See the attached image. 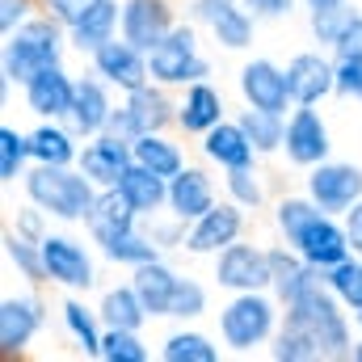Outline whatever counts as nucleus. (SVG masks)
I'll return each instance as SVG.
<instances>
[{"mask_svg":"<svg viewBox=\"0 0 362 362\" xmlns=\"http://www.w3.org/2000/svg\"><path fill=\"white\" fill-rule=\"evenodd\" d=\"M286 245H291L308 266H316L320 274H329L337 262H346V257L354 253L346 219H341V215H329V211H320V206L286 236Z\"/></svg>","mask_w":362,"mask_h":362,"instance_id":"nucleus-8","label":"nucleus"},{"mask_svg":"<svg viewBox=\"0 0 362 362\" xmlns=\"http://www.w3.org/2000/svg\"><path fill=\"white\" fill-rule=\"evenodd\" d=\"M236 97L240 105L270 110V114H291L295 97L286 85V64H274L270 55H253L236 68Z\"/></svg>","mask_w":362,"mask_h":362,"instance_id":"nucleus-13","label":"nucleus"},{"mask_svg":"<svg viewBox=\"0 0 362 362\" xmlns=\"http://www.w3.org/2000/svg\"><path fill=\"white\" fill-rule=\"evenodd\" d=\"M131 148H135V160H139V165H148V169H152V173H160V177H177L181 169L189 165L185 144H181L173 131L139 135V139H131Z\"/></svg>","mask_w":362,"mask_h":362,"instance_id":"nucleus-34","label":"nucleus"},{"mask_svg":"<svg viewBox=\"0 0 362 362\" xmlns=\"http://www.w3.org/2000/svg\"><path fill=\"white\" fill-rule=\"evenodd\" d=\"M30 165H34L30 131H21L13 122H0V185H21Z\"/></svg>","mask_w":362,"mask_h":362,"instance_id":"nucleus-39","label":"nucleus"},{"mask_svg":"<svg viewBox=\"0 0 362 362\" xmlns=\"http://www.w3.org/2000/svg\"><path fill=\"white\" fill-rule=\"evenodd\" d=\"M85 139L72 131L68 118H34L30 127V152L34 165H76Z\"/></svg>","mask_w":362,"mask_h":362,"instance_id":"nucleus-28","label":"nucleus"},{"mask_svg":"<svg viewBox=\"0 0 362 362\" xmlns=\"http://www.w3.org/2000/svg\"><path fill=\"white\" fill-rule=\"evenodd\" d=\"M358 13H362V8L354 4V0H341V4H325V8H308V38H312L316 47L333 51Z\"/></svg>","mask_w":362,"mask_h":362,"instance_id":"nucleus-37","label":"nucleus"},{"mask_svg":"<svg viewBox=\"0 0 362 362\" xmlns=\"http://www.w3.org/2000/svg\"><path fill=\"white\" fill-rule=\"evenodd\" d=\"M118 97H122V93L114 89V85H105L93 68L89 72H81V76H76L72 110H68L72 131H76L81 139H93V135L110 131V118H114V110H118Z\"/></svg>","mask_w":362,"mask_h":362,"instance_id":"nucleus-18","label":"nucleus"},{"mask_svg":"<svg viewBox=\"0 0 362 362\" xmlns=\"http://www.w3.org/2000/svg\"><path fill=\"white\" fill-rule=\"evenodd\" d=\"M97 312H101L105 329H139V333H144V325L152 320L131 278H127V282H114V286H105V291L97 295Z\"/></svg>","mask_w":362,"mask_h":362,"instance_id":"nucleus-33","label":"nucleus"},{"mask_svg":"<svg viewBox=\"0 0 362 362\" xmlns=\"http://www.w3.org/2000/svg\"><path fill=\"white\" fill-rule=\"evenodd\" d=\"M85 4H89V0H42V8H47L51 17H59L64 25H68V21H72V17H76Z\"/></svg>","mask_w":362,"mask_h":362,"instance_id":"nucleus-51","label":"nucleus"},{"mask_svg":"<svg viewBox=\"0 0 362 362\" xmlns=\"http://www.w3.org/2000/svg\"><path fill=\"white\" fill-rule=\"evenodd\" d=\"M173 25H177V4L173 0H122L118 34L127 42H135L139 51H152L156 42H165Z\"/></svg>","mask_w":362,"mask_h":362,"instance_id":"nucleus-22","label":"nucleus"},{"mask_svg":"<svg viewBox=\"0 0 362 362\" xmlns=\"http://www.w3.org/2000/svg\"><path fill=\"white\" fill-rule=\"evenodd\" d=\"M325 286H329L350 312H362V253H350L346 262H337L333 270L325 274Z\"/></svg>","mask_w":362,"mask_h":362,"instance_id":"nucleus-42","label":"nucleus"},{"mask_svg":"<svg viewBox=\"0 0 362 362\" xmlns=\"http://www.w3.org/2000/svg\"><path fill=\"white\" fill-rule=\"evenodd\" d=\"M286 85L295 105H320L329 97H337V59L325 47H308L295 51L286 59Z\"/></svg>","mask_w":362,"mask_h":362,"instance_id":"nucleus-16","label":"nucleus"},{"mask_svg":"<svg viewBox=\"0 0 362 362\" xmlns=\"http://www.w3.org/2000/svg\"><path fill=\"white\" fill-rule=\"evenodd\" d=\"M303 194H308L320 211L346 215L354 202H362V165L329 156L325 165H316V169L303 173Z\"/></svg>","mask_w":362,"mask_h":362,"instance_id":"nucleus-14","label":"nucleus"},{"mask_svg":"<svg viewBox=\"0 0 362 362\" xmlns=\"http://www.w3.org/2000/svg\"><path fill=\"white\" fill-rule=\"evenodd\" d=\"M131 160H135L131 139H122V135H114V131H101V135L85 139L76 165L85 169V177H89L97 189H110V185H118V177L131 169Z\"/></svg>","mask_w":362,"mask_h":362,"instance_id":"nucleus-23","label":"nucleus"},{"mask_svg":"<svg viewBox=\"0 0 362 362\" xmlns=\"http://www.w3.org/2000/svg\"><path fill=\"white\" fill-rule=\"evenodd\" d=\"M337 97L362 105V59H337Z\"/></svg>","mask_w":362,"mask_h":362,"instance_id":"nucleus-48","label":"nucleus"},{"mask_svg":"<svg viewBox=\"0 0 362 362\" xmlns=\"http://www.w3.org/2000/svg\"><path fill=\"white\" fill-rule=\"evenodd\" d=\"M354 329H358V337H362V312H354Z\"/></svg>","mask_w":362,"mask_h":362,"instance_id":"nucleus-55","label":"nucleus"},{"mask_svg":"<svg viewBox=\"0 0 362 362\" xmlns=\"http://www.w3.org/2000/svg\"><path fill=\"white\" fill-rule=\"evenodd\" d=\"M89 68L105 81V85H114L118 93H135L139 85H148L152 81V64H148V51H139L135 42H127L122 34L118 38H110L105 47H97L89 55Z\"/></svg>","mask_w":362,"mask_h":362,"instance_id":"nucleus-17","label":"nucleus"},{"mask_svg":"<svg viewBox=\"0 0 362 362\" xmlns=\"http://www.w3.org/2000/svg\"><path fill=\"white\" fill-rule=\"evenodd\" d=\"M274 362H320L316 358V350H312V341L299 333V329H291V325H282L278 333H274L270 350H266Z\"/></svg>","mask_w":362,"mask_h":362,"instance_id":"nucleus-45","label":"nucleus"},{"mask_svg":"<svg viewBox=\"0 0 362 362\" xmlns=\"http://www.w3.org/2000/svg\"><path fill=\"white\" fill-rule=\"evenodd\" d=\"M152 346L144 341L139 329H105L101 341V362H148Z\"/></svg>","mask_w":362,"mask_h":362,"instance_id":"nucleus-43","label":"nucleus"},{"mask_svg":"<svg viewBox=\"0 0 362 362\" xmlns=\"http://www.w3.org/2000/svg\"><path fill=\"white\" fill-rule=\"evenodd\" d=\"M0 253H4V262H8V270H17V278H25V286H42V282H47L42 240H30V236H21L17 228H8L4 240H0Z\"/></svg>","mask_w":362,"mask_h":362,"instance_id":"nucleus-36","label":"nucleus"},{"mask_svg":"<svg viewBox=\"0 0 362 362\" xmlns=\"http://www.w3.org/2000/svg\"><path fill=\"white\" fill-rule=\"evenodd\" d=\"M245 228H249V211L236 206L232 198H219L206 215H198L185 232V257H215L219 249L245 240Z\"/></svg>","mask_w":362,"mask_h":362,"instance_id":"nucleus-15","label":"nucleus"},{"mask_svg":"<svg viewBox=\"0 0 362 362\" xmlns=\"http://www.w3.org/2000/svg\"><path fill=\"white\" fill-rule=\"evenodd\" d=\"M144 228H148V236L160 245V253H185V232H189V223L177 219L173 211H160V215L144 219Z\"/></svg>","mask_w":362,"mask_h":362,"instance_id":"nucleus-44","label":"nucleus"},{"mask_svg":"<svg viewBox=\"0 0 362 362\" xmlns=\"http://www.w3.org/2000/svg\"><path fill=\"white\" fill-rule=\"evenodd\" d=\"M223 118H228V97L215 81H194L177 89V131L185 139H202Z\"/></svg>","mask_w":362,"mask_h":362,"instance_id":"nucleus-21","label":"nucleus"},{"mask_svg":"<svg viewBox=\"0 0 362 362\" xmlns=\"http://www.w3.org/2000/svg\"><path fill=\"white\" fill-rule=\"evenodd\" d=\"M122 25V0H89L72 21H68V42L76 55L89 59L97 47H105L110 38H118Z\"/></svg>","mask_w":362,"mask_h":362,"instance_id":"nucleus-24","label":"nucleus"},{"mask_svg":"<svg viewBox=\"0 0 362 362\" xmlns=\"http://www.w3.org/2000/svg\"><path fill=\"white\" fill-rule=\"evenodd\" d=\"M17 93H21L25 114H34V118H68L72 97H76V72L68 64H55V68L30 76Z\"/></svg>","mask_w":362,"mask_h":362,"instance_id":"nucleus-20","label":"nucleus"},{"mask_svg":"<svg viewBox=\"0 0 362 362\" xmlns=\"http://www.w3.org/2000/svg\"><path fill=\"white\" fill-rule=\"evenodd\" d=\"M282 329V299L274 291H240V295H228L215 312V333L223 341L228 354H257V350H270L274 333Z\"/></svg>","mask_w":362,"mask_h":362,"instance_id":"nucleus-3","label":"nucleus"},{"mask_svg":"<svg viewBox=\"0 0 362 362\" xmlns=\"http://www.w3.org/2000/svg\"><path fill=\"white\" fill-rule=\"evenodd\" d=\"M341 219H346V228H350V245H354V253H362V202H354Z\"/></svg>","mask_w":362,"mask_h":362,"instance_id":"nucleus-52","label":"nucleus"},{"mask_svg":"<svg viewBox=\"0 0 362 362\" xmlns=\"http://www.w3.org/2000/svg\"><path fill=\"white\" fill-rule=\"evenodd\" d=\"M223 198H232V202L245 206L249 215L262 211V206L270 202V189H266L262 169L253 165V169H232V173H223Z\"/></svg>","mask_w":362,"mask_h":362,"instance_id":"nucleus-40","label":"nucleus"},{"mask_svg":"<svg viewBox=\"0 0 362 362\" xmlns=\"http://www.w3.org/2000/svg\"><path fill=\"white\" fill-rule=\"evenodd\" d=\"M97 257H101V262H110V266L135 270V266H144V262L160 257V245H156V240L148 236V228L139 223V228H131V232H122V236L101 240V245H97Z\"/></svg>","mask_w":362,"mask_h":362,"instance_id":"nucleus-35","label":"nucleus"},{"mask_svg":"<svg viewBox=\"0 0 362 362\" xmlns=\"http://www.w3.org/2000/svg\"><path fill=\"white\" fill-rule=\"evenodd\" d=\"M72 51L68 42V25L59 17H51L47 8L34 13L21 30L4 34V47H0V97H8L13 89H21L30 76L64 64V55Z\"/></svg>","mask_w":362,"mask_h":362,"instance_id":"nucleus-1","label":"nucleus"},{"mask_svg":"<svg viewBox=\"0 0 362 362\" xmlns=\"http://www.w3.org/2000/svg\"><path fill=\"white\" fill-rule=\"evenodd\" d=\"M47 303L38 299V291H17V295H4L0 299V358L13 362L21 358L47 329Z\"/></svg>","mask_w":362,"mask_h":362,"instance_id":"nucleus-11","label":"nucleus"},{"mask_svg":"<svg viewBox=\"0 0 362 362\" xmlns=\"http://www.w3.org/2000/svg\"><path fill=\"white\" fill-rule=\"evenodd\" d=\"M282 156L299 173H308V169H316V165H325L333 156V131H329V122H325V114L316 105H295L286 114Z\"/></svg>","mask_w":362,"mask_h":362,"instance_id":"nucleus-12","label":"nucleus"},{"mask_svg":"<svg viewBox=\"0 0 362 362\" xmlns=\"http://www.w3.org/2000/svg\"><path fill=\"white\" fill-rule=\"evenodd\" d=\"M97 245H85L81 236L72 232H51L42 240V262H47V282L68 291V295H85L97 286V257H93Z\"/></svg>","mask_w":362,"mask_h":362,"instance_id":"nucleus-9","label":"nucleus"},{"mask_svg":"<svg viewBox=\"0 0 362 362\" xmlns=\"http://www.w3.org/2000/svg\"><path fill=\"white\" fill-rule=\"evenodd\" d=\"M211 282L223 295L240 291H270V249L257 240H236L211 257Z\"/></svg>","mask_w":362,"mask_h":362,"instance_id":"nucleus-10","label":"nucleus"},{"mask_svg":"<svg viewBox=\"0 0 362 362\" xmlns=\"http://www.w3.org/2000/svg\"><path fill=\"white\" fill-rule=\"evenodd\" d=\"M59 325H64L68 341H72L85 358H101L105 320H101V312H97V308H89L81 295H68V299L59 303Z\"/></svg>","mask_w":362,"mask_h":362,"instance_id":"nucleus-31","label":"nucleus"},{"mask_svg":"<svg viewBox=\"0 0 362 362\" xmlns=\"http://www.w3.org/2000/svg\"><path fill=\"white\" fill-rule=\"evenodd\" d=\"M21 194L38 202L55 223H85L97 198V185L85 177L81 165H30L21 177Z\"/></svg>","mask_w":362,"mask_h":362,"instance_id":"nucleus-4","label":"nucleus"},{"mask_svg":"<svg viewBox=\"0 0 362 362\" xmlns=\"http://www.w3.org/2000/svg\"><path fill=\"white\" fill-rule=\"evenodd\" d=\"M333 55H337V59H362V13L350 21V30H346L341 42L333 47Z\"/></svg>","mask_w":362,"mask_h":362,"instance_id":"nucleus-50","label":"nucleus"},{"mask_svg":"<svg viewBox=\"0 0 362 362\" xmlns=\"http://www.w3.org/2000/svg\"><path fill=\"white\" fill-rule=\"evenodd\" d=\"M148 64H152V81L165 85V89H185L194 81H211V55L202 51V30L185 17L169 30L165 42H156L148 51Z\"/></svg>","mask_w":362,"mask_h":362,"instance_id":"nucleus-5","label":"nucleus"},{"mask_svg":"<svg viewBox=\"0 0 362 362\" xmlns=\"http://www.w3.org/2000/svg\"><path fill=\"white\" fill-rule=\"evenodd\" d=\"M198 156L219 169V173H232V169H253L262 160V152L253 148L249 131L240 127V118H223L219 127H211L202 139H198Z\"/></svg>","mask_w":362,"mask_h":362,"instance_id":"nucleus-19","label":"nucleus"},{"mask_svg":"<svg viewBox=\"0 0 362 362\" xmlns=\"http://www.w3.org/2000/svg\"><path fill=\"white\" fill-rule=\"evenodd\" d=\"M316 282H325V274L316 270V266H308L286 240L270 245V291L282 299V308L295 303L299 295H308Z\"/></svg>","mask_w":362,"mask_h":362,"instance_id":"nucleus-27","label":"nucleus"},{"mask_svg":"<svg viewBox=\"0 0 362 362\" xmlns=\"http://www.w3.org/2000/svg\"><path fill=\"white\" fill-rule=\"evenodd\" d=\"M228 354L219 333H202L198 325H177L156 341V358L160 362H219Z\"/></svg>","mask_w":362,"mask_h":362,"instance_id":"nucleus-29","label":"nucleus"},{"mask_svg":"<svg viewBox=\"0 0 362 362\" xmlns=\"http://www.w3.org/2000/svg\"><path fill=\"white\" fill-rule=\"evenodd\" d=\"M34 13H42V0H0V34L21 30Z\"/></svg>","mask_w":362,"mask_h":362,"instance_id":"nucleus-47","label":"nucleus"},{"mask_svg":"<svg viewBox=\"0 0 362 362\" xmlns=\"http://www.w3.org/2000/svg\"><path fill=\"white\" fill-rule=\"evenodd\" d=\"M325 4H341V0H303V8H325Z\"/></svg>","mask_w":362,"mask_h":362,"instance_id":"nucleus-53","label":"nucleus"},{"mask_svg":"<svg viewBox=\"0 0 362 362\" xmlns=\"http://www.w3.org/2000/svg\"><path fill=\"white\" fill-rule=\"evenodd\" d=\"M110 131L122 139H139L152 131H177V93L148 81L135 93L118 97V110L110 118Z\"/></svg>","mask_w":362,"mask_h":362,"instance_id":"nucleus-6","label":"nucleus"},{"mask_svg":"<svg viewBox=\"0 0 362 362\" xmlns=\"http://www.w3.org/2000/svg\"><path fill=\"white\" fill-rule=\"evenodd\" d=\"M114 189L131 202V211H135L139 219H152V215H160V211L169 206V177L152 173V169L139 165V160H131V169L118 177Z\"/></svg>","mask_w":362,"mask_h":362,"instance_id":"nucleus-30","label":"nucleus"},{"mask_svg":"<svg viewBox=\"0 0 362 362\" xmlns=\"http://www.w3.org/2000/svg\"><path fill=\"white\" fill-rule=\"evenodd\" d=\"M215 202H219V185L211 177L206 160L202 165H185L177 177H169V206L165 211H173L185 223H194L198 215H206Z\"/></svg>","mask_w":362,"mask_h":362,"instance_id":"nucleus-25","label":"nucleus"},{"mask_svg":"<svg viewBox=\"0 0 362 362\" xmlns=\"http://www.w3.org/2000/svg\"><path fill=\"white\" fill-rule=\"evenodd\" d=\"M139 223H144V219L131 211V202L110 185V189H97L93 211H89V219H85V232H89L93 245H101V240H110V236H122V232L139 228Z\"/></svg>","mask_w":362,"mask_h":362,"instance_id":"nucleus-32","label":"nucleus"},{"mask_svg":"<svg viewBox=\"0 0 362 362\" xmlns=\"http://www.w3.org/2000/svg\"><path fill=\"white\" fill-rule=\"evenodd\" d=\"M350 362H362V337L354 341V350H350Z\"/></svg>","mask_w":362,"mask_h":362,"instance_id":"nucleus-54","label":"nucleus"},{"mask_svg":"<svg viewBox=\"0 0 362 362\" xmlns=\"http://www.w3.org/2000/svg\"><path fill=\"white\" fill-rule=\"evenodd\" d=\"M185 17L228 55H245L257 42V25H262L245 0H189Z\"/></svg>","mask_w":362,"mask_h":362,"instance_id":"nucleus-7","label":"nucleus"},{"mask_svg":"<svg viewBox=\"0 0 362 362\" xmlns=\"http://www.w3.org/2000/svg\"><path fill=\"white\" fill-rule=\"evenodd\" d=\"M282 325L299 329V333L312 341V350H316L320 362L350 358V350H354V341H358L354 312H350L325 282H316L308 295H299L295 303H286V308H282Z\"/></svg>","mask_w":362,"mask_h":362,"instance_id":"nucleus-2","label":"nucleus"},{"mask_svg":"<svg viewBox=\"0 0 362 362\" xmlns=\"http://www.w3.org/2000/svg\"><path fill=\"white\" fill-rule=\"evenodd\" d=\"M240 127L249 131L253 148L266 156H282V139H286V114H270V110H253V105H240L236 110Z\"/></svg>","mask_w":362,"mask_h":362,"instance_id":"nucleus-38","label":"nucleus"},{"mask_svg":"<svg viewBox=\"0 0 362 362\" xmlns=\"http://www.w3.org/2000/svg\"><path fill=\"white\" fill-rule=\"evenodd\" d=\"M206 312H211V286H206L202 278H194V274H181L169 320H177V325H198Z\"/></svg>","mask_w":362,"mask_h":362,"instance_id":"nucleus-41","label":"nucleus"},{"mask_svg":"<svg viewBox=\"0 0 362 362\" xmlns=\"http://www.w3.org/2000/svg\"><path fill=\"white\" fill-rule=\"evenodd\" d=\"M131 282H135V291H139L148 316H152V320H169V312H173V295H177V282H181L177 266L160 253V257L135 266V270H131Z\"/></svg>","mask_w":362,"mask_h":362,"instance_id":"nucleus-26","label":"nucleus"},{"mask_svg":"<svg viewBox=\"0 0 362 362\" xmlns=\"http://www.w3.org/2000/svg\"><path fill=\"white\" fill-rule=\"evenodd\" d=\"M245 4L257 21H286L295 8H303V0H245Z\"/></svg>","mask_w":362,"mask_h":362,"instance_id":"nucleus-49","label":"nucleus"},{"mask_svg":"<svg viewBox=\"0 0 362 362\" xmlns=\"http://www.w3.org/2000/svg\"><path fill=\"white\" fill-rule=\"evenodd\" d=\"M51 223H55V219H51L38 202H30V198H25V202L17 206V215H13V228H17L21 236H30V240H47V236H51Z\"/></svg>","mask_w":362,"mask_h":362,"instance_id":"nucleus-46","label":"nucleus"}]
</instances>
